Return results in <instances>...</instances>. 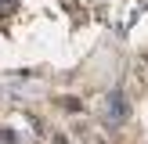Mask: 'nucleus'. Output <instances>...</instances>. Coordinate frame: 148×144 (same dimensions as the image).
I'll return each mask as SVG.
<instances>
[{"label":"nucleus","instance_id":"obj_2","mask_svg":"<svg viewBox=\"0 0 148 144\" xmlns=\"http://www.w3.org/2000/svg\"><path fill=\"white\" fill-rule=\"evenodd\" d=\"M14 7H18L14 0H0V14H14Z\"/></svg>","mask_w":148,"mask_h":144},{"label":"nucleus","instance_id":"obj_1","mask_svg":"<svg viewBox=\"0 0 148 144\" xmlns=\"http://www.w3.org/2000/svg\"><path fill=\"white\" fill-rule=\"evenodd\" d=\"M127 115H130V105H127V97H123V90H112L105 97V119L112 122V126H119V122H127Z\"/></svg>","mask_w":148,"mask_h":144}]
</instances>
